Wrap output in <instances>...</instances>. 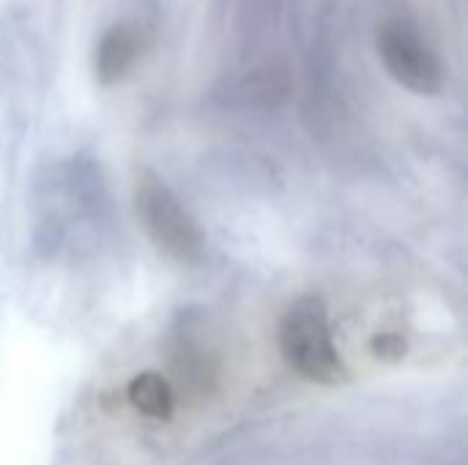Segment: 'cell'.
Listing matches in <instances>:
<instances>
[{"label": "cell", "instance_id": "1", "mask_svg": "<svg viewBox=\"0 0 468 465\" xmlns=\"http://www.w3.org/2000/svg\"><path fill=\"white\" fill-rule=\"evenodd\" d=\"M280 351L291 370L315 384H343L348 367L332 343L329 312L321 296L296 299L280 321Z\"/></svg>", "mask_w": 468, "mask_h": 465}, {"label": "cell", "instance_id": "6", "mask_svg": "<svg viewBox=\"0 0 468 465\" xmlns=\"http://www.w3.org/2000/svg\"><path fill=\"white\" fill-rule=\"evenodd\" d=\"M373 354H376L378 359H400V356L406 354V340H403L400 334H392V332L378 334V337L373 340Z\"/></svg>", "mask_w": 468, "mask_h": 465}, {"label": "cell", "instance_id": "3", "mask_svg": "<svg viewBox=\"0 0 468 465\" xmlns=\"http://www.w3.org/2000/svg\"><path fill=\"white\" fill-rule=\"evenodd\" d=\"M378 55L398 85L420 96H433L441 90V60L411 19L398 16L378 27Z\"/></svg>", "mask_w": 468, "mask_h": 465}, {"label": "cell", "instance_id": "5", "mask_svg": "<svg viewBox=\"0 0 468 465\" xmlns=\"http://www.w3.org/2000/svg\"><path fill=\"white\" fill-rule=\"evenodd\" d=\"M126 395H129V403L151 419H170L173 406H176V395H173L167 378L159 373L134 375L126 386Z\"/></svg>", "mask_w": 468, "mask_h": 465}, {"label": "cell", "instance_id": "2", "mask_svg": "<svg viewBox=\"0 0 468 465\" xmlns=\"http://www.w3.org/2000/svg\"><path fill=\"white\" fill-rule=\"evenodd\" d=\"M137 211L159 249H165L181 263L203 260L206 236L200 225L181 206L173 189L151 173H143L137 181Z\"/></svg>", "mask_w": 468, "mask_h": 465}, {"label": "cell", "instance_id": "4", "mask_svg": "<svg viewBox=\"0 0 468 465\" xmlns=\"http://www.w3.org/2000/svg\"><path fill=\"white\" fill-rule=\"evenodd\" d=\"M140 55V30L129 22L112 25L96 49V74L104 85H112L126 77Z\"/></svg>", "mask_w": 468, "mask_h": 465}]
</instances>
